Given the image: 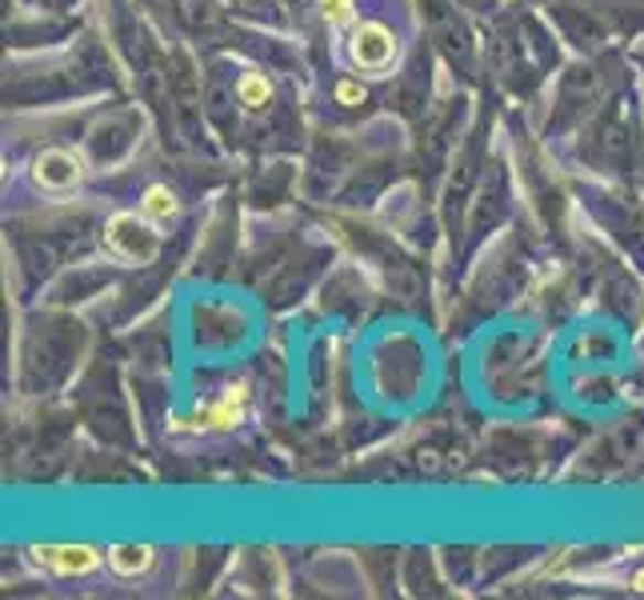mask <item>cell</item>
I'll use <instances>...</instances> for the list:
<instances>
[{
	"instance_id": "cell-1",
	"label": "cell",
	"mask_w": 644,
	"mask_h": 600,
	"mask_svg": "<svg viewBox=\"0 0 644 600\" xmlns=\"http://www.w3.org/2000/svg\"><path fill=\"white\" fill-rule=\"evenodd\" d=\"M105 253L132 268L152 265V260L161 257V233L149 221H140L137 213H117L105 225Z\"/></svg>"
},
{
	"instance_id": "cell-2",
	"label": "cell",
	"mask_w": 644,
	"mask_h": 600,
	"mask_svg": "<svg viewBox=\"0 0 644 600\" xmlns=\"http://www.w3.org/2000/svg\"><path fill=\"white\" fill-rule=\"evenodd\" d=\"M33 181L44 193H73L85 181V157L73 149H44L33 161Z\"/></svg>"
},
{
	"instance_id": "cell-3",
	"label": "cell",
	"mask_w": 644,
	"mask_h": 600,
	"mask_svg": "<svg viewBox=\"0 0 644 600\" xmlns=\"http://www.w3.org/2000/svg\"><path fill=\"white\" fill-rule=\"evenodd\" d=\"M348 56H353L356 68H365V73L380 76L393 61H397V36L388 33L385 24H361L353 33V41H348Z\"/></svg>"
},
{
	"instance_id": "cell-4",
	"label": "cell",
	"mask_w": 644,
	"mask_h": 600,
	"mask_svg": "<svg viewBox=\"0 0 644 600\" xmlns=\"http://www.w3.org/2000/svg\"><path fill=\"white\" fill-rule=\"evenodd\" d=\"M33 560L53 568L56 577H85V572L100 565V553L88 545H41L33 548Z\"/></svg>"
},
{
	"instance_id": "cell-5",
	"label": "cell",
	"mask_w": 644,
	"mask_h": 600,
	"mask_svg": "<svg viewBox=\"0 0 644 600\" xmlns=\"http://www.w3.org/2000/svg\"><path fill=\"white\" fill-rule=\"evenodd\" d=\"M245 397H248V393L240 385L228 388L225 397L216 400L213 408H204V413H201V425H204V429H233V425L240 420V413H245Z\"/></svg>"
},
{
	"instance_id": "cell-6",
	"label": "cell",
	"mask_w": 644,
	"mask_h": 600,
	"mask_svg": "<svg viewBox=\"0 0 644 600\" xmlns=\"http://www.w3.org/2000/svg\"><path fill=\"white\" fill-rule=\"evenodd\" d=\"M108 565H112L117 577H140V572L152 565V548L149 545H117V548H108Z\"/></svg>"
},
{
	"instance_id": "cell-7",
	"label": "cell",
	"mask_w": 644,
	"mask_h": 600,
	"mask_svg": "<svg viewBox=\"0 0 644 600\" xmlns=\"http://www.w3.org/2000/svg\"><path fill=\"white\" fill-rule=\"evenodd\" d=\"M140 208H144V216L157 221V225H169V221H176V213H181L176 196H172L164 184H152L149 193H144V201H140Z\"/></svg>"
},
{
	"instance_id": "cell-8",
	"label": "cell",
	"mask_w": 644,
	"mask_h": 600,
	"mask_svg": "<svg viewBox=\"0 0 644 600\" xmlns=\"http://www.w3.org/2000/svg\"><path fill=\"white\" fill-rule=\"evenodd\" d=\"M237 97L245 108H265L272 100V85L265 81V73H245L237 85Z\"/></svg>"
},
{
	"instance_id": "cell-9",
	"label": "cell",
	"mask_w": 644,
	"mask_h": 600,
	"mask_svg": "<svg viewBox=\"0 0 644 600\" xmlns=\"http://www.w3.org/2000/svg\"><path fill=\"white\" fill-rule=\"evenodd\" d=\"M321 12H324V21L341 29V24L353 21V0H321Z\"/></svg>"
},
{
	"instance_id": "cell-10",
	"label": "cell",
	"mask_w": 644,
	"mask_h": 600,
	"mask_svg": "<svg viewBox=\"0 0 644 600\" xmlns=\"http://www.w3.org/2000/svg\"><path fill=\"white\" fill-rule=\"evenodd\" d=\"M336 100H341V105H361V100H365V88L356 85V81H341V85H336Z\"/></svg>"
},
{
	"instance_id": "cell-11",
	"label": "cell",
	"mask_w": 644,
	"mask_h": 600,
	"mask_svg": "<svg viewBox=\"0 0 644 600\" xmlns=\"http://www.w3.org/2000/svg\"><path fill=\"white\" fill-rule=\"evenodd\" d=\"M633 589H636V592H644V568L633 577Z\"/></svg>"
}]
</instances>
